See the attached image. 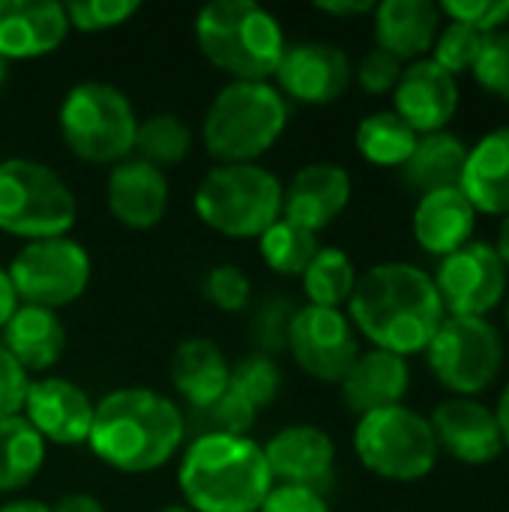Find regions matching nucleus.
<instances>
[{
    "label": "nucleus",
    "instance_id": "nucleus-1",
    "mask_svg": "<svg viewBox=\"0 0 509 512\" xmlns=\"http://www.w3.org/2000/svg\"><path fill=\"white\" fill-rule=\"evenodd\" d=\"M372 348L411 357L429 348L447 318L435 279L414 264L387 261L357 276V288L345 312Z\"/></svg>",
    "mask_w": 509,
    "mask_h": 512
},
{
    "label": "nucleus",
    "instance_id": "nucleus-55",
    "mask_svg": "<svg viewBox=\"0 0 509 512\" xmlns=\"http://www.w3.org/2000/svg\"><path fill=\"white\" fill-rule=\"evenodd\" d=\"M507 465H509V462H507Z\"/></svg>",
    "mask_w": 509,
    "mask_h": 512
},
{
    "label": "nucleus",
    "instance_id": "nucleus-26",
    "mask_svg": "<svg viewBox=\"0 0 509 512\" xmlns=\"http://www.w3.org/2000/svg\"><path fill=\"white\" fill-rule=\"evenodd\" d=\"M168 375L186 408H201L228 390L231 363L213 339L189 336L171 351Z\"/></svg>",
    "mask_w": 509,
    "mask_h": 512
},
{
    "label": "nucleus",
    "instance_id": "nucleus-20",
    "mask_svg": "<svg viewBox=\"0 0 509 512\" xmlns=\"http://www.w3.org/2000/svg\"><path fill=\"white\" fill-rule=\"evenodd\" d=\"M351 201V174L336 162L300 168L282 192V219L318 234L333 225Z\"/></svg>",
    "mask_w": 509,
    "mask_h": 512
},
{
    "label": "nucleus",
    "instance_id": "nucleus-9",
    "mask_svg": "<svg viewBox=\"0 0 509 512\" xmlns=\"http://www.w3.org/2000/svg\"><path fill=\"white\" fill-rule=\"evenodd\" d=\"M354 450L366 471L390 483H417L438 465V441L429 417L408 405L372 411L357 420Z\"/></svg>",
    "mask_w": 509,
    "mask_h": 512
},
{
    "label": "nucleus",
    "instance_id": "nucleus-41",
    "mask_svg": "<svg viewBox=\"0 0 509 512\" xmlns=\"http://www.w3.org/2000/svg\"><path fill=\"white\" fill-rule=\"evenodd\" d=\"M402 60H396L393 54L381 51V48H372L354 69V78L357 84L372 93V96H381V93H393L399 78H402Z\"/></svg>",
    "mask_w": 509,
    "mask_h": 512
},
{
    "label": "nucleus",
    "instance_id": "nucleus-11",
    "mask_svg": "<svg viewBox=\"0 0 509 512\" xmlns=\"http://www.w3.org/2000/svg\"><path fill=\"white\" fill-rule=\"evenodd\" d=\"M6 273L18 303L57 312L84 297L93 279V261L90 252L66 234L24 243L9 261Z\"/></svg>",
    "mask_w": 509,
    "mask_h": 512
},
{
    "label": "nucleus",
    "instance_id": "nucleus-35",
    "mask_svg": "<svg viewBox=\"0 0 509 512\" xmlns=\"http://www.w3.org/2000/svg\"><path fill=\"white\" fill-rule=\"evenodd\" d=\"M282 390V372L273 357L267 354H249L237 363H231L228 393L243 399L252 411H261L276 402Z\"/></svg>",
    "mask_w": 509,
    "mask_h": 512
},
{
    "label": "nucleus",
    "instance_id": "nucleus-21",
    "mask_svg": "<svg viewBox=\"0 0 509 512\" xmlns=\"http://www.w3.org/2000/svg\"><path fill=\"white\" fill-rule=\"evenodd\" d=\"M69 36L66 6L54 0H0V57L39 60Z\"/></svg>",
    "mask_w": 509,
    "mask_h": 512
},
{
    "label": "nucleus",
    "instance_id": "nucleus-48",
    "mask_svg": "<svg viewBox=\"0 0 509 512\" xmlns=\"http://www.w3.org/2000/svg\"><path fill=\"white\" fill-rule=\"evenodd\" d=\"M495 420H498V429H501V438H504V447L509 450V384L501 390L498 396V408H495Z\"/></svg>",
    "mask_w": 509,
    "mask_h": 512
},
{
    "label": "nucleus",
    "instance_id": "nucleus-47",
    "mask_svg": "<svg viewBox=\"0 0 509 512\" xmlns=\"http://www.w3.org/2000/svg\"><path fill=\"white\" fill-rule=\"evenodd\" d=\"M15 309H18V294L12 288V279H9L6 267L0 264V330L6 327V321L12 318Z\"/></svg>",
    "mask_w": 509,
    "mask_h": 512
},
{
    "label": "nucleus",
    "instance_id": "nucleus-40",
    "mask_svg": "<svg viewBox=\"0 0 509 512\" xmlns=\"http://www.w3.org/2000/svg\"><path fill=\"white\" fill-rule=\"evenodd\" d=\"M438 9L447 21L468 24L477 33H492L509 24V0H444Z\"/></svg>",
    "mask_w": 509,
    "mask_h": 512
},
{
    "label": "nucleus",
    "instance_id": "nucleus-3",
    "mask_svg": "<svg viewBox=\"0 0 509 512\" xmlns=\"http://www.w3.org/2000/svg\"><path fill=\"white\" fill-rule=\"evenodd\" d=\"M177 486L192 512H258L276 483L249 435H201L180 456Z\"/></svg>",
    "mask_w": 509,
    "mask_h": 512
},
{
    "label": "nucleus",
    "instance_id": "nucleus-24",
    "mask_svg": "<svg viewBox=\"0 0 509 512\" xmlns=\"http://www.w3.org/2000/svg\"><path fill=\"white\" fill-rule=\"evenodd\" d=\"M411 225L417 243L429 255L447 258L465 243H471L477 228V210L462 189H438L420 195Z\"/></svg>",
    "mask_w": 509,
    "mask_h": 512
},
{
    "label": "nucleus",
    "instance_id": "nucleus-33",
    "mask_svg": "<svg viewBox=\"0 0 509 512\" xmlns=\"http://www.w3.org/2000/svg\"><path fill=\"white\" fill-rule=\"evenodd\" d=\"M318 234L288 222V219H276L261 237H258V252L264 258V264L279 273V276H303V270L309 267V261L318 252Z\"/></svg>",
    "mask_w": 509,
    "mask_h": 512
},
{
    "label": "nucleus",
    "instance_id": "nucleus-36",
    "mask_svg": "<svg viewBox=\"0 0 509 512\" xmlns=\"http://www.w3.org/2000/svg\"><path fill=\"white\" fill-rule=\"evenodd\" d=\"M63 6L69 18V30H81V33H105L123 27L141 12V3L135 0H75Z\"/></svg>",
    "mask_w": 509,
    "mask_h": 512
},
{
    "label": "nucleus",
    "instance_id": "nucleus-25",
    "mask_svg": "<svg viewBox=\"0 0 509 512\" xmlns=\"http://www.w3.org/2000/svg\"><path fill=\"white\" fill-rule=\"evenodd\" d=\"M0 342L27 375L48 372L66 351V327L57 312L18 303V309L0 330Z\"/></svg>",
    "mask_w": 509,
    "mask_h": 512
},
{
    "label": "nucleus",
    "instance_id": "nucleus-38",
    "mask_svg": "<svg viewBox=\"0 0 509 512\" xmlns=\"http://www.w3.org/2000/svg\"><path fill=\"white\" fill-rule=\"evenodd\" d=\"M471 72L480 81V87L509 102V30L483 33Z\"/></svg>",
    "mask_w": 509,
    "mask_h": 512
},
{
    "label": "nucleus",
    "instance_id": "nucleus-27",
    "mask_svg": "<svg viewBox=\"0 0 509 512\" xmlns=\"http://www.w3.org/2000/svg\"><path fill=\"white\" fill-rule=\"evenodd\" d=\"M459 189L477 213L509 216V126L483 135L468 150Z\"/></svg>",
    "mask_w": 509,
    "mask_h": 512
},
{
    "label": "nucleus",
    "instance_id": "nucleus-19",
    "mask_svg": "<svg viewBox=\"0 0 509 512\" xmlns=\"http://www.w3.org/2000/svg\"><path fill=\"white\" fill-rule=\"evenodd\" d=\"M105 201L120 225L132 231H150L165 219L171 204L168 174L144 159L129 156L111 165L105 180Z\"/></svg>",
    "mask_w": 509,
    "mask_h": 512
},
{
    "label": "nucleus",
    "instance_id": "nucleus-12",
    "mask_svg": "<svg viewBox=\"0 0 509 512\" xmlns=\"http://www.w3.org/2000/svg\"><path fill=\"white\" fill-rule=\"evenodd\" d=\"M285 348L306 375L324 384H339L360 357V342L351 318L342 309L309 303L294 309L285 333Z\"/></svg>",
    "mask_w": 509,
    "mask_h": 512
},
{
    "label": "nucleus",
    "instance_id": "nucleus-28",
    "mask_svg": "<svg viewBox=\"0 0 509 512\" xmlns=\"http://www.w3.org/2000/svg\"><path fill=\"white\" fill-rule=\"evenodd\" d=\"M468 150L471 147L447 129L420 135L414 153L402 165L405 183L411 189H417L420 195L438 192V189H459L465 162H468Z\"/></svg>",
    "mask_w": 509,
    "mask_h": 512
},
{
    "label": "nucleus",
    "instance_id": "nucleus-17",
    "mask_svg": "<svg viewBox=\"0 0 509 512\" xmlns=\"http://www.w3.org/2000/svg\"><path fill=\"white\" fill-rule=\"evenodd\" d=\"M429 423L438 450H444L462 465H489L507 450L495 411L477 399H465V396L447 399L432 411Z\"/></svg>",
    "mask_w": 509,
    "mask_h": 512
},
{
    "label": "nucleus",
    "instance_id": "nucleus-32",
    "mask_svg": "<svg viewBox=\"0 0 509 512\" xmlns=\"http://www.w3.org/2000/svg\"><path fill=\"white\" fill-rule=\"evenodd\" d=\"M192 150V129L183 117L171 114V111H159L150 114L144 120H138V132H135V159H144L156 168H171L177 162H183Z\"/></svg>",
    "mask_w": 509,
    "mask_h": 512
},
{
    "label": "nucleus",
    "instance_id": "nucleus-15",
    "mask_svg": "<svg viewBox=\"0 0 509 512\" xmlns=\"http://www.w3.org/2000/svg\"><path fill=\"white\" fill-rule=\"evenodd\" d=\"M21 414L45 438V444L78 447L87 444L90 438L96 402L75 381L60 375H45L30 381Z\"/></svg>",
    "mask_w": 509,
    "mask_h": 512
},
{
    "label": "nucleus",
    "instance_id": "nucleus-34",
    "mask_svg": "<svg viewBox=\"0 0 509 512\" xmlns=\"http://www.w3.org/2000/svg\"><path fill=\"white\" fill-rule=\"evenodd\" d=\"M186 435L201 438V435H249L258 411H252L243 399H237L234 393H222L219 399H213L210 405L201 408H186Z\"/></svg>",
    "mask_w": 509,
    "mask_h": 512
},
{
    "label": "nucleus",
    "instance_id": "nucleus-18",
    "mask_svg": "<svg viewBox=\"0 0 509 512\" xmlns=\"http://www.w3.org/2000/svg\"><path fill=\"white\" fill-rule=\"evenodd\" d=\"M459 108V81L441 69L432 57L414 60L402 69V78L393 90V111L417 132L432 135L444 132Z\"/></svg>",
    "mask_w": 509,
    "mask_h": 512
},
{
    "label": "nucleus",
    "instance_id": "nucleus-52",
    "mask_svg": "<svg viewBox=\"0 0 509 512\" xmlns=\"http://www.w3.org/2000/svg\"><path fill=\"white\" fill-rule=\"evenodd\" d=\"M6 72H9V63L0 57V90H3V84H6Z\"/></svg>",
    "mask_w": 509,
    "mask_h": 512
},
{
    "label": "nucleus",
    "instance_id": "nucleus-30",
    "mask_svg": "<svg viewBox=\"0 0 509 512\" xmlns=\"http://www.w3.org/2000/svg\"><path fill=\"white\" fill-rule=\"evenodd\" d=\"M417 132L396 111L366 114L354 132L357 150L366 162L381 168H402L417 147Z\"/></svg>",
    "mask_w": 509,
    "mask_h": 512
},
{
    "label": "nucleus",
    "instance_id": "nucleus-7",
    "mask_svg": "<svg viewBox=\"0 0 509 512\" xmlns=\"http://www.w3.org/2000/svg\"><path fill=\"white\" fill-rule=\"evenodd\" d=\"M282 180L261 162L216 165L195 189L198 219L231 240H258L276 219H282Z\"/></svg>",
    "mask_w": 509,
    "mask_h": 512
},
{
    "label": "nucleus",
    "instance_id": "nucleus-44",
    "mask_svg": "<svg viewBox=\"0 0 509 512\" xmlns=\"http://www.w3.org/2000/svg\"><path fill=\"white\" fill-rule=\"evenodd\" d=\"M291 315L294 312L282 300L264 306V312L258 315V339H261L264 348H282L285 345V333H288Z\"/></svg>",
    "mask_w": 509,
    "mask_h": 512
},
{
    "label": "nucleus",
    "instance_id": "nucleus-31",
    "mask_svg": "<svg viewBox=\"0 0 509 512\" xmlns=\"http://www.w3.org/2000/svg\"><path fill=\"white\" fill-rule=\"evenodd\" d=\"M300 279L309 306L342 309L357 288V267L348 252L336 246H321Z\"/></svg>",
    "mask_w": 509,
    "mask_h": 512
},
{
    "label": "nucleus",
    "instance_id": "nucleus-54",
    "mask_svg": "<svg viewBox=\"0 0 509 512\" xmlns=\"http://www.w3.org/2000/svg\"><path fill=\"white\" fill-rule=\"evenodd\" d=\"M0 159H3V156H0Z\"/></svg>",
    "mask_w": 509,
    "mask_h": 512
},
{
    "label": "nucleus",
    "instance_id": "nucleus-37",
    "mask_svg": "<svg viewBox=\"0 0 509 512\" xmlns=\"http://www.w3.org/2000/svg\"><path fill=\"white\" fill-rule=\"evenodd\" d=\"M480 42H483V33H477L474 27L459 24V21H447V27H441L438 39L432 45V60L441 69H447L450 75L468 72L477 60Z\"/></svg>",
    "mask_w": 509,
    "mask_h": 512
},
{
    "label": "nucleus",
    "instance_id": "nucleus-42",
    "mask_svg": "<svg viewBox=\"0 0 509 512\" xmlns=\"http://www.w3.org/2000/svg\"><path fill=\"white\" fill-rule=\"evenodd\" d=\"M27 387H30V375L12 360V354L0 342V420L24 411Z\"/></svg>",
    "mask_w": 509,
    "mask_h": 512
},
{
    "label": "nucleus",
    "instance_id": "nucleus-53",
    "mask_svg": "<svg viewBox=\"0 0 509 512\" xmlns=\"http://www.w3.org/2000/svg\"><path fill=\"white\" fill-rule=\"evenodd\" d=\"M504 300H507V312H504V315H507V330H509V291H507V297H504Z\"/></svg>",
    "mask_w": 509,
    "mask_h": 512
},
{
    "label": "nucleus",
    "instance_id": "nucleus-46",
    "mask_svg": "<svg viewBox=\"0 0 509 512\" xmlns=\"http://www.w3.org/2000/svg\"><path fill=\"white\" fill-rule=\"evenodd\" d=\"M321 12L327 15H339V18H348V15H366V12H375V3L372 0H324L318 3Z\"/></svg>",
    "mask_w": 509,
    "mask_h": 512
},
{
    "label": "nucleus",
    "instance_id": "nucleus-49",
    "mask_svg": "<svg viewBox=\"0 0 509 512\" xmlns=\"http://www.w3.org/2000/svg\"><path fill=\"white\" fill-rule=\"evenodd\" d=\"M0 512H51V507L36 498H12L0 507Z\"/></svg>",
    "mask_w": 509,
    "mask_h": 512
},
{
    "label": "nucleus",
    "instance_id": "nucleus-29",
    "mask_svg": "<svg viewBox=\"0 0 509 512\" xmlns=\"http://www.w3.org/2000/svg\"><path fill=\"white\" fill-rule=\"evenodd\" d=\"M45 456L48 444L24 414L0 420V495L27 489L42 471Z\"/></svg>",
    "mask_w": 509,
    "mask_h": 512
},
{
    "label": "nucleus",
    "instance_id": "nucleus-39",
    "mask_svg": "<svg viewBox=\"0 0 509 512\" xmlns=\"http://www.w3.org/2000/svg\"><path fill=\"white\" fill-rule=\"evenodd\" d=\"M201 294L210 306H216L222 312H243L249 303V294H252V282L240 267L216 264L207 270V276L201 282Z\"/></svg>",
    "mask_w": 509,
    "mask_h": 512
},
{
    "label": "nucleus",
    "instance_id": "nucleus-5",
    "mask_svg": "<svg viewBox=\"0 0 509 512\" xmlns=\"http://www.w3.org/2000/svg\"><path fill=\"white\" fill-rule=\"evenodd\" d=\"M288 99L273 81H228L210 102L201 141L216 165H252L288 129Z\"/></svg>",
    "mask_w": 509,
    "mask_h": 512
},
{
    "label": "nucleus",
    "instance_id": "nucleus-43",
    "mask_svg": "<svg viewBox=\"0 0 509 512\" xmlns=\"http://www.w3.org/2000/svg\"><path fill=\"white\" fill-rule=\"evenodd\" d=\"M258 512H333L321 492L303 486H273Z\"/></svg>",
    "mask_w": 509,
    "mask_h": 512
},
{
    "label": "nucleus",
    "instance_id": "nucleus-16",
    "mask_svg": "<svg viewBox=\"0 0 509 512\" xmlns=\"http://www.w3.org/2000/svg\"><path fill=\"white\" fill-rule=\"evenodd\" d=\"M267 468L279 486H303L324 495L336 471L333 438L309 423H294L279 429L264 447Z\"/></svg>",
    "mask_w": 509,
    "mask_h": 512
},
{
    "label": "nucleus",
    "instance_id": "nucleus-14",
    "mask_svg": "<svg viewBox=\"0 0 509 512\" xmlns=\"http://www.w3.org/2000/svg\"><path fill=\"white\" fill-rule=\"evenodd\" d=\"M276 90L303 105H330L345 96L354 66L339 45L330 42H294L285 48L276 69Z\"/></svg>",
    "mask_w": 509,
    "mask_h": 512
},
{
    "label": "nucleus",
    "instance_id": "nucleus-50",
    "mask_svg": "<svg viewBox=\"0 0 509 512\" xmlns=\"http://www.w3.org/2000/svg\"><path fill=\"white\" fill-rule=\"evenodd\" d=\"M495 249H498L501 261L507 264V270H509V216H504V222H501V228H498V240H495Z\"/></svg>",
    "mask_w": 509,
    "mask_h": 512
},
{
    "label": "nucleus",
    "instance_id": "nucleus-8",
    "mask_svg": "<svg viewBox=\"0 0 509 512\" xmlns=\"http://www.w3.org/2000/svg\"><path fill=\"white\" fill-rule=\"evenodd\" d=\"M78 222L69 183L39 159H0V231L30 240L66 237Z\"/></svg>",
    "mask_w": 509,
    "mask_h": 512
},
{
    "label": "nucleus",
    "instance_id": "nucleus-13",
    "mask_svg": "<svg viewBox=\"0 0 509 512\" xmlns=\"http://www.w3.org/2000/svg\"><path fill=\"white\" fill-rule=\"evenodd\" d=\"M435 288L447 315L486 318L509 291V270L498 249L483 240H471L453 255L441 258L435 270Z\"/></svg>",
    "mask_w": 509,
    "mask_h": 512
},
{
    "label": "nucleus",
    "instance_id": "nucleus-10",
    "mask_svg": "<svg viewBox=\"0 0 509 512\" xmlns=\"http://www.w3.org/2000/svg\"><path fill=\"white\" fill-rule=\"evenodd\" d=\"M432 375L456 396L489 390L504 366V336L489 318L447 315L426 348Z\"/></svg>",
    "mask_w": 509,
    "mask_h": 512
},
{
    "label": "nucleus",
    "instance_id": "nucleus-51",
    "mask_svg": "<svg viewBox=\"0 0 509 512\" xmlns=\"http://www.w3.org/2000/svg\"><path fill=\"white\" fill-rule=\"evenodd\" d=\"M159 512H192L186 504H168V507H162Z\"/></svg>",
    "mask_w": 509,
    "mask_h": 512
},
{
    "label": "nucleus",
    "instance_id": "nucleus-6",
    "mask_svg": "<svg viewBox=\"0 0 509 512\" xmlns=\"http://www.w3.org/2000/svg\"><path fill=\"white\" fill-rule=\"evenodd\" d=\"M138 120L129 96L108 81H78L57 111L66 150L87 165L108 168L132 156Z\"/></svg>",
    "mask_w": 509,
    "mask_h": 512
},
{
    "label": "nucleus",
    "instance_id": "nucleus-2",
    "mask_svg": "<svg viewBox=\"0 0 509 512\" xmlns=\"http://www.w3.org/2000/svg\"><path fill=\"white\" fill-rule=\"evenodd\" d=\"M186 444V417L177 402L147 387H120L96 402L87 447L120 474L165 468Z\"/></svg>",
    "mask_w": 509,
    "mask_h": 512
},
{
    "label": "nucleus",
    "instance_id": "nucleus-45",
    "mask_svg": "<svg viewBox=\"0 0 509 512\" xmlns=\"http://www.w3.org/2000/svg\"><path fill=\"white\" fill-rule=\"evenodd\" d=\"M48 507H51V512H105L102 501L90 492H69Z\"/></svg>",
    "mask_w": 509,
    "mask_h": 512
},
{
    "label": "nucleus",
    "instance_id": "nucleus-4",
    "mask_svg": "<svg viewBox=\"0 0 509 512\" xmlns=\"http://www.w3.org/2000/svg\"><path fill=\"white\" fill-rule=\"evenodd\" d=\"M201 54L231 81H270L288 48L279 18L255 0H213L195 15Z\"/></svg>",
    "mask_w": 509,
    "mask_h": 512
},
{
    "label": "nucleus",
    "instance_id": "nucleus-23",
    "mask_svg": "<svg viewBox=\"0 0 509 512\" xmlns=\"http://www.w3.org/2000/svg\"><path fill=\"white\" fill-rule=\"evenodd\" d=\"M441 33V9L432 0L375 3V48L396 60H423Z\"/></svg>",
    "mask_w": 509,
    "mask_h": 512
},
{
    "label": "nucleus",
    "instance_id": "nucleus-22",
    "mask_svg": "<svg viewBox=\"0 0 509 512\" xmlns=\"http://www.w3.org/2000/svg\"><path fill=\"white\" fill-rule=\"evenodd\" d=\"M339 390L348 411L366 417L372 411L402 405V399L411 390V366L399 354L372 348L354 360L348 375L339 381Z\"/></svg>",
    "mask_w": 509,
    "mask_h": 512
}]
</instances>
